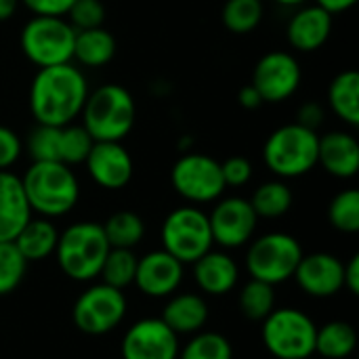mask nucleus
Here are the masks:
<instances>
[{"label": "nucleus", "mask_w": 359, "mask_h": 359, "mask_svg": "<svg viewBox=\"0 0 359 359\" xmlns=\"http://www.w3.org/2000/svg\"><path fill=\"white\" fill-rule=\"evenodd\" d=\"M90 93L88 78L82 67L72 63L38 67L29 84V114L36 124L65 126L80 118L84 101Z\"/></svg>", "instance_id": "f257e3e1"}, {"label": "nucleus", "mask_w": 359, "mask_h": 359, "mask_svg": "<svg viewBox=\"0 0 359 359\" xmlns=\"http://www.w3.org/2000/svg\"><path fill=\"white\" fill-rule=\"evenodd\" d=\"M21 183L32 212L44 219L69 215L80 200V181L63 162H32Z\"/></svg>", "instance_id": "f03ea898"}, {"label": "nucleus", "mask_w": 359, "mask_h": 359, "mask_svg": "<svg viewBox=\"0 0 359 359\" xmlns=\"http://www.w3.org/2000/svg\"><path fill=\"white\" fill-rule=\"evenodd\" d=\"M80 120L93 141H124L135 126L137 103L128 88L107 82L88 93Z\"/></svg>", "instance_id": "7ed1b4c3"}, {"label": "nucleus", "mask_w": 359, "mask_h": 359, "mask_svg": "<svg viewBox=\"0 0 359 359\" xmlns=\"http://www.w3.org/2000/svg\"><path fill=\"white\" fill-rule=\"evenodd\" d=\"M107 252L109 244L101 223L78 221L59 231L55 248L57 265L74 282H90L99 278Z\"/></svg>", "instance_id": "20e7f679"}, {"label": "nucleus", "mask_w": 359, "mask_h": 359, "mask_svg": "<svg viewBox=\"0 0 359 359\" xmlns=\"http://www.w3.org/2000/svg\"><path fill=\"white\" fill-rule=\"evenodd\" d=\"M318 130L299 122L276 128L263 145V162L278 179H299L318 166Z\"/></svg>", "instance_id": "39448f33"}, {"label": "nucleus", "mask_w": 359, "mask_h": 359, "mask_svg": "<svg viewBox=\"0 0 359 359\" xmlns=\"http://www.w3.org/2000/svg\"><path fill=\"white\" fill-rule=\"evenodd\" d=\"M303 255L305 252L294 236L284 231H269L248 242L246 271L252 280L280 286L292 280Z\"/></svg>", "instance_id": "423d86ee"}, {"label": "nucleus", "mask_w": 359, "mask_h": 359, "mask_svg": "<svg viewBox=\"0 0 359 359\" xmlns=\"http://www.w3.org/2000/svg\"><path fill=\"white\" fill-rule=\"evenodd\" d=\"M76 29L65 17L27 19L19 34V46L29 63L36 67H50L74 61Z\"/></svg>", "instance_id": "0eeeda50"}, {"label": "nucleus", "mask_w": 359, "mask_h": 359, "mask_svg": "<svg viewBox=\"0 0 359 359\" xmlns=\"http://www.w3.org/2000/svg\"><path fill=\"white\" fill-rule=\"evenodd\" d=\"M316 322L297 307L273 309L261 328V339L276 359H309L316 353Z\"/></svg>", "instance_id": "6e6552de"}, {"label": "nucleus", "mask_w": 359, "mask_h": 359, "mask_svg": "<svg viewBox=\"0 0 359 359\" xmlns=\"http://www.w3.org/2000/svg\"><path fill=\"white\" fill-rule=\"evenodd\" d=\"M160 236L162 248L175 259H179L183 265H191L215 246L208 212L194 204H185L170 210L162 223Z\"/></svg>", "instance_id": "1a4fd4ad"}, {"label": "nucleus", "mask_w": 359, "mask_h": 359, "mask_svg": "<svg viewBox=\"0 0 359 359\" xmlns=\"http://www.w3.org/2000/svg\"><path fill=\"white\" fill-rule=\"evenodd\" d=\"M172 189L194 206L212 204L225 194L221 162L200 151H183L170 168Z\"/></svg>", "instance_id": "9d476101"}, {"label": "nucleus", "mask_w": 359, "mask_h": 359, "mask_svg": "<svg viewBox=\"0 0 359 359\" xmlns=\"http://www.w3.org/2000/svg\"><path fill=\"white\" fill-rule=\"evenodd\" d=\"M128 311V301L124 290L111 288L107 284L88 286L72 307L74 326L88 337H103L116 330Z\"/></svg>", "instance_id": "9b49d317"}, {"label": "nucleus", "mask_w": 359, "mask_h": 359, "mask_svg": "<svg viewBox=\"0 0 359 359\" xmlns=\"http://www.w3.org/2000/svg\"><path fill=\"white\" fill-rule=\"evenodd\" d=\"M301 82L299 59L288 50H269L255 63L250 84L259 90L263 103H284L297 95Z\"/></svg>", "instance_id": "f8f14e48"}, {"label": "nucleus", "mask_w": 359, "mask_h": 359, "mask_svg": "<svg viewBox=\"0 0 359 359\" xmlns=\"http://www.w3.org/2000/svg\"><path fill=\"white\" fill-rule=\"evenodd\" d=\"M208 223L212 242L223 250H236L255 238L259 217L246 198L227 196L215 202L212 210L208 212Z\"/></svg>", "instance_id": "ddd939ff"}, {"label": "nucleus", "mask_w": 359, "mask_h": 359, "mask_svg": "<svg viewBox=\"0 0 359 359\" xmlns=\"http://www.w3.org/2000/svg\"><path fill=\"white\" fill-rule=\"evenodd\" d=\"M181 349L179 334H175L162 318L137 320L122 337V359H177Z\"/></svg>", "instance_id": "4468645a"}, {"label": "nucleus", "mask_w": 359, "mask_h": 359, "mask_svg": "<svg viewBox=\"0 0 359 359\" xmlns=\"http://www.w3.org/2000/svg\"><path fill=\"white\" fill-rule=\"evenodd\" d=\"M84 166L90 181L107 191L124 189L135 172L133 158L122 141H95Z\"/></svg>", "instance_id": "2eb2a0df"}, {"label": "nucleus", "mask_w": 359, "mask_h": 359, "mask_svg": "<svg viewBox=\"0 0 359 359\" xmlns=\"http://www.w3.org/2000/svg\"><path fill=\"white\" fill-rule=\"evenodd\" d=\"M185 265L164 248L151 250L137 261L135 286L149 299H168L183 284Z\"/></svg>", "instance_id": "dca6fc26"}, {"label": "nucleus", "mask_w": 359, "mask_h": 359, "mask_svg": "<svg viewBox=\"0 0 359 359\" xmlns=\"http://www.w3.org/2000/svg\"><path fill=\"white\" fill-rule=\"evenodd\" d=\"M345 263L330 252L303 255L294 269L297 286L313 299H330L343 290Z\"/></svg>", "instance_id": "f3484780"}, {"label": "nucleus", "mask_w": 359, "mask_h": 359, "mask_svg": "<svg viewBox=\"0 0 359 359\" xmlns=\"http://www.w3.org/2000/svg\"><path fill=\"white\" fill-rule=\"evenodd\" d=\"M334 15L318 6L316 2H307L290 15L286 23V40L299 53H316L320 50L332 36Z\"/></svg>", "instance_id": "a211bd4d"}, {"label": "nucleus", "mask_w": 359, "mask_h": 359, "mask_svg": "<svg viewBox=\"0 0 359 359\" xmlns=\"http://www.w3.org/2000/svg\"><path fill=\"white\" fill-rule=\"evenodd\" d=\"M318 164L334 179H353L359 172V141L347 130H330L320 137Z\"/></svg>", "instance_id": "6ab92c4d"}, {"label": "nucleus", "mask_w": 359, "mask_h": 359, "mask_svg": "<svg viewBox=\"0 0 359 359\" xmlns=\"http://www.w3.org/2000/svg\"><path fill=\"white\" fill-rule=\"evenodd\" d=\"M194 265V280L204 294L223 297L240 282V267L227 250H208Z\"/></svg>", "instance_id": "aec40b11"}, {"label": "nucleus", "mask_w": 359, "mask_h": 359, "mask_svg": "<svg viewBox=\"0 0 359 359\" xmlns=\"http://www.w3.org/2000/svg\"><path fill=\"white\" fill-rule=\"evenodd\" d=\"M32 217L21 177L0 170V242H13Z\"/></svg>", "instance_id": "412c9836"}, {"label": "nucleus", "mask_w": 359, "mask_h": 359, "mask_svg": "<svg viewBox=\"0 0 359 359\" xmlns=\"http://www.w3.org/2000/svg\"><path fill=\"white\" fill-rule=\"evenodd\" d=\"M210 309L202 294L196 292H175L168 297V303L162 311V322L175 334H196L208 324Z\"/></svg>", "instance_id": "4be33fe9"}, {"label": "nucleus", "mask_w": 359, "mask_h": 359, "mask_svg": "<svg viewBox=\"0 0 359 359\" xmlns=\"http://www.w3.org/2000/svg\"><path fill=\"white\" fill-rule=\"evenodd\" d=\"M57 240H59V229L53 223V219L32 217L17 233L13 244L17 246V250L23 255L27 263H38L55 255Z\"/></svg>", "instance_id": "5701e85b"}, {"label": "nucleus", "mask_w": 359, "mask_h": 359, "mask_svg": "<svg viewBox=\"0 0 359 359\" xmlns=\"http://www.w3.org/2000/svg\"><path fill=\"white\" fill-rule=\"evenodd\" d=\"M116 48L118 44L114 34L103 25L80 29L74 40V61L86 69H99L116 57Z\"/></svg>", "instance_id": "b1692460"}, {"label": "nucleus", "mask_w": 359, "mask_h": 359, "mask_svg": "<svg viewBox=\"0 0 359 359\" xmlns=\"http://www.w3.org/2000/svg\"><path fill=\"white\" fill-rule=\"evenodd\" d=\"M328 105L347 126H359V74L355 69L339 72L328 86Z\"/></svg>", "instance_id": "393cba45"}, {"label": "nucleus", "mask_w": 359, "mask_h": 359, "mask_svg": "<svg viewBox=\"0 0 359 359\" xmlns=\"http://www.w3.org/2000/svg\"><path fill=\"white\" fill-rule=\"evenodd\" d=\"M358 347V332L349 322L332 320L318 326L316 332V353L326 359H347Z\"/></svg>", "instance_id": "a878e982"}, {"label": "nucleus", "mask_w": 359, "mask_h": 359, "mask_svg": "<svg viewBox=\"0 0 359 359\" xmlns=\"http://www.w3.org/2000/svg\"><path fill=\"white\" fill-rule=\"evenodd\" d=\"M250 206L252 210L257 212L259 219H280L284 217L290 208H292V202H294V196H292V189L288 187L286 181L282 179H271V181H265L261 183L252 196H250Z\"/></svg>", "instance_id": "bb28decb"}, {"label": "nucleus", "mask_w": 359, "mask_h": 359, "mask_svg": "<svg viewBox=\"0 0 359 359\" xmlns=\"http://www.w3.org/2000/svg\"><path fill=\"white\" fill-rule=\"evenodd\" d=\"M101 227L109 248L135 250V246H139L145 238V221L133 210H118L109 215L107 221L101 223Z\"/></svg>", "instance_id": "cd10ccee"}, {"label": "nucleus", "mask_w": 359, "mask_h": 359, "mask_svg": "<svg viewBox=\"0 0 359 359\" xmlns=\"http://www.w3.org/2000/svg\"><path fill=\"white\" fill-rule=\"evenodd\" d=\"M265 15L263 0H225L221 8L223 25L238 36L255 32Z\"/></svg>", "instance_id": "c85d7f7f"}, {"label": "nucleus", "mask_w": 359, "mask_h": 359, "mask_svg": "<svg viewBox=\"0 0 359 359\" xmlns=\"http://www.w3.org/2000/svg\"><path fill=\"white\" fill-rule=\"evenodd\" d=\"M238 305L244 318L250 322H263L276 309V286L250 278L240 290Z\"/></svg>", "instance_id": "c756f323"}, {"label": "nucleus", "mask_w": 359, "mask_h": 359, "mask_svg": "<svg viewBox=\"0 0 359 359\" xmlns=\"http://www.w3.org/2000/svg\"><path fill=\"white\" fill-rule=\"evenodd\" d=\"M177 359H233V347L221 332L200 330L179 349Z\"/></svg>", "instance_id": "7c9ffc66"}, {"label": "nucleus", "mask_w": 359, "mask_h": 359, "mask_svg": "<svg viewBox=\"0 0 359 359\" xmlns=\"http://www.w3.org/2000/svg\"><path fill=\"white\" fill-rule=\"evenodd\" d=\"M137 261H139V257L133 250L109 248V252L103 261V267L99 271L101 282L111 288H118V290L133 286L135 273H137Z\"/></svg>", "instance_id": "2f4dec72"}, {"label": "nucleus", "mask_w": 359, "mask_h": 359, "mask_svg": "<svg viewBox=\"0 0 359 359\" xmlns=\"http://www.w3.org/2000/svg\"><path fill=\"white\" fill-rule=\"evenodd\" d=\"M93 137L82 124H65L59 126V147H57V162H63L67 166H78L84 164L90 147H93Z\"/></svg>", "instance_id": "473e14b6"}, {"label": "nucleus", "mask_w": 359, "mask_h": 359, "mask_svg": "<svg viewBox=\"0 0 359 359\" xmlns=\"http://www.w3.org/2000/svg\"><path fill=\"white\" fill-rule=\"evenodd\" d=\"M328 221L341 233H358L359 231V191L349 187L339 191L328 206Z\"/></svg>", "instance_id": "72a5a7b5"}, {"label": "nucleus", "mask_w": 359, "mask_h": 359, "mask_svg": "<svg viewBox=\"0 0 359 359\" xmlns=\"http://www.w3.org/2000/svg\"><path fill=\"white\" fill-rule=\"evenodd\" d=\"M27 265L29 263L13 242H0V297H6L21 286Z\"/></svg>", "instance_id": "f704fd0d"}, {"label": "nucleus", "mask_w": 359, "mask_h": 359, "mask_svg": "<svg viewBox=\"0 0 359 359\" xmlns=\"http://www.w3.org/2000/svg\"><path fill=\"white\" fill-rule=\"evenodd\" d=\"M57 147L59 126L36 124L25 139V149L32 162H57Z\"/></svg>", "instance_id": "c9c22d12"}, {"label": "nucleus", "mask_w": 359, "mask_h": 359, "mask_svg": "<svg viewBox=\"0 0 359 359\" xmlns=\"http://www.w3.org/2000/svg\"><path fill=\"white\" fill-rule=\"evenodd\" d=\"M65 19L72 23L76 32L101 27L105 21V4L101 0H76L67 11Z\"/></svg>", "instance_id": "e433bc0d"}, {"label": "nucleus", "mask_w": 359, "mask_h": 359, "mask_svg": "<svg viewBox=\"0 0 359 359\" xmlns=\"http://www.w3.org/2000/svg\"><path fill=\"white\" fill-rule=\"evenodd\" d=\"M221 175L225 187H244L252 179V164L244 156H231L225 162H221Z\"/></svg>", "instance_id": "4c0bfd02"}, {"label": "nucleus", "mask_w": 359, "mask_h": 359, "mask_svg": "<svg viewBox=\"0 0 359 359\" xmlns=\"http://www.w3.org/2000/svg\"><path fill=\"white\" fill-rule=\"evenodd\" d=\"M21 154H23L21 137L13 128L0 124V170H11V166L19 162Z\"/></svg>", "instance_id": "58836bf2"}, {"label": "nucleus", "mask_w": 359, "mask_h": 359, "mask_svg": "<svg viewBox=\"0 0 359 359\" xmlns=\"http://www.w3.org/2000/svg\"><path fill=\"white\" fill-rule=\"evenodd\" d=\"M76 0H21V4L40 17H65Z\"/></svg>", "instance_id": "ea45409f"}, {"label": "nucleus", "mask_w": 359, "mask_h": 359, "mask_svg": "<svg viewBox=\"0 0 359 359\" xmlns=\"http://www.w3.org/2000/svg\"><path fill=\"white\" fill-rule=\"evenodd\" d=\"M324 118H326V111L318 101H307L297 111V122L305 128H311V130H318L322 126Z\"/></svg>", "instance_id": "a19ab883"}, {"label": "nucleus", "mask_w": 359, "mask_h": 359, "mask_svg": "<svg viewBox=\"0 0 359 359\" xmlns=\"http://www.w3.org/2000/svg\"><path fill=\"white\" fill-rule=\"evenodd\" d=\"M343 288L358 297L359 294V255H353L347 263H345V269H343Z\"/></svg>", "instance_id": "79ce46f5"}, {"label": "nucleus", "mask_w": 359, "mask_h": 359, "mask_svg": "<svg viewBox=\"0 0 359 359\" xmlns=\"http://www.w3.org/2000/svg\"><path fill=\"white\" fill-rule=\"evenodd\" d=\"M238 103H240V107L252 111V109H259L263 105V99H261L259 90L252 84H246V86H242L238 90Z\"/></svg>", "instance_id": "37998d69"}, {"label": "nucleus", "mask_w": 359, "mask_h": 359, "mask_svg": "<svg viewBox=\"0 0 359 359\" xmlns=\"http://www.w3.org/2000/svg\"><path fill=\"white\" fill-rule=\"evenodd\" d=\"M318 6H322L324 11H328L330 15H341L347 13L349 8H353L358 4V0H313Z\"/></svg>", "instance_id": "c03bdc74"}, {"label": "nucleus", "mask_w": 359, "mask_h": 359, "mask_svg": "<svg viewBox=\"0 0 359 359\" xmlns=\"http://www.w3.org/2000/svg\"><path fill=\"white\" fill-rule=\"evenodd\" d=\"M21 0H0V23L8 21L15 17V13L19 11Z\"/></svg>", "instance_id": "a18cd8bd"}, {"label": "nucleus", "mask_w": 359, "mask_h": 359, "mask_svg": "<svg viewBox=\"0 0 359 359\" xmlns=\"http://www.w3.org/2000/svg\"><path fill=\"white\" fill-rule=\"evenodd\" d=\"M273 2L280 4V6H284V8H299V6L307 4L309 0H273Z\"/></svg>", "instance_id": "49530a36"}]
</instances>
